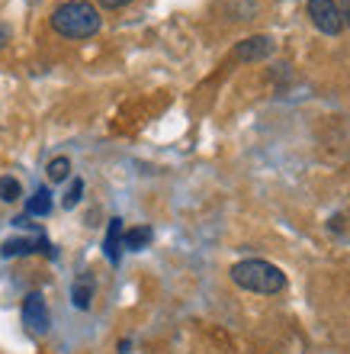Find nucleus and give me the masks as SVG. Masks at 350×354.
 <instances>
[{"instance_id":"2eb2a0df","label":"nucleus","mask_w":350,"mask_h":354,"mask_svg":"<svg viewBox=\"0 0 350 354\" xmlns=\"http://www.w3.org/2000/svg\"><path fill=\"white\" fill-rule=\"evenodd\" d=\"M338 10H341V19H347V23H350V0H341V3H338Z\"/></svg>"},{"instance_id":"9b49d317","label":"nucleus","mask_w":350,"mask_h":354,"mask_svg":"<svg viewBox=\"0 0 350 354\" xmlns=\"http://www.w3.org/2000/svg\"><path fill=\"white\" fill-rule=\"evenodd\" d=\"M46 174H48V180L52 184H61V180H68L71 177V161L61 155V158H52L48 161V168H46Z\"/></svg>"},{"instance_id":"f8f14e48","label":"nucleus","mask_w":350,"mask_h":354,"mask_svg":"<svg viewBox=\"0 0 350 354\" xmlns=\"http://www.w3.org/2000/svg\"><path fill=\"white\" fill-rule=\"evenodd\" d=\"M23 196V187H19L17 177H0V200L3 203H17Z\"/></svg>"},{"instance_id":"423d86ee","label":"nucleus","mask_w":350,"mask_h":354,"mask_svg":"<svg viewBox=\"0 0 350 354\" xmlns=\"http://www.w3.org/2000/svg\"><path fill=\"white\" fill-rule=\"evenodd\" d=\"M36 248H46V254H55L48 248L46 239H7V242L0 245V254L3 258H17V254H32Z\"/></svg>"},{"instance_id":"4468645a","label":"nucleus","mask_w":350,"mask_h":354,"mask_svg":"<svg viewBox=\"0 0 350 354\" xmlns=\"http://www.w3.org/2000/svg\"><path fill=\"white\" fill-rule=\"evenodd\" d=\"M132 0H100V7H106V10H119V7H129Z\"/></svg>"},{"instance_id":"9d476101","label":"nucleus","mask_w":350,"mask_h":354,"mask_svg":"<svg viewBox=\"0 0 350 354\" xmlns=\"http://www.w3.org/2000/svg\"><path fill=\"white\" fill-rule=\"evenodd\" d=\"M48 213H52V194H48V187H39L36 194L29 196L26 216H48Z\"/></svg>"},{"instance_id":"f257e3e1","label":"nucleus","mask_w":350,"mask_h":354,"mask_svg":"<svg viewBox=\"0 0 350 354\" xmlns=\"http://www.w3.org/2000/svg\"><path fill=\"white\" fill-rule=\"evenodd\" d=\"M52 29L65 39H90L100 32V13L87 0H68L52 13Z\"/></svg>"},{"instance_id":"1a4fd4ad","label":"nucleus","mask_w":350,"mask_h":354,"mask_svg":"<svg viewBox=\"0 0 350 354\" xmlns=\"http://www.w3.org/2000/svg\"><path fill=\"white\" fill-rule=\"evenodd\" d=\"M155 239V232L148 229V225H139V229H129V232H122V248H129V252H142L148 248Z\"/></svg>"},{"instance_id":"7ed1b4c3","label":"nucleus","mask_w":350,"mask_h":354,"mask_svg":"<svg viewBox=\"0 0 350 354\" xmlns=\"http://www.w3.org/2000/svg\"><path fill=\"white\" fill-rule=\"evenodd\" d=\"M309 17H312L315 29H322L324 36H338L344 29L341 10L334 0H309Z\"/></svg>"},{"instance_id":"dca6fc26","label":"nucleus","mask_w":350,"mask_h":354,"mask_svg":"<svg viewBox=\"0 0 350 354\" xmlns=\"http://www.w3.org/2000/svg\"><path fill=\"white\" fill-rule=\"evenodd\" d=\"M7 39H10V29H7V26H0V48L7 46Z\"/></svg>"},{"instance_id":"39448f33","label":"nucleus","mask_w":350,"mask_h":354,"mask_svg":"<svg viewBox=\"0 0 350 354\" xmlns=\"http://www.w3.org/2000/svg\"><path fill=\"white\" fill-rule=\"evenodd\" d=\"M273 48L277 46H273L270 36H251L235 48V58H238V62H264V58L273 55Z\"/></svg>"},{"instance_id":"6e6552de","label":"nucleus","mask_w":350,"mask_h":354,"mask_svg":"<svg viewBox=\"0 0 350 354\" xmlns=\"http://www.w3.org/2000/svg\"><path fill=\"white\" fill-rule=\"evenodd\" d=\"M71 299H74V306H77V309H90V299H93V280H90V274H81V277L74 280Z\"/></svg>"},{"instance_id":"20e7f679","label":"nucleus","mask_w":350,"mask_h":354,"mask_svg":"<svg viewBox=\"0 0 350 354\" xmlns=\"http://www.w3.org/2000/svg\"><path fill=\"white\" fill-rule=\"evenodd\" d=\"M23 326L32 332V335H46L48 326H52V316H48V306L42 293H29L23 299Z\"/></svg>"},{"instance_id":"f03ea898","label":"nucleus","mask_w":350,"mask_h":354,"mask_svg":"<svg viewBox=\"0 0 350 354\" xmlns=\"http://www.w3.org/2000/svg\"><path fill=\"white\" fill-rule=\"evenodd\" d=\"M231 280L238 283L241 290H251V293H280L286 287V274L270 261H260V258H248V261H238L231 268Z\"/></svg>"},{"instance_id":"0eeeda50","label":"nucleus","mask_w":350,"mask_h":354,"mask_svg":"<svg viewBox=\"0 0 350 354\" xmlns=\"http://www.w3.org/2000/svg\"><path fill=\"white\" fill-rule=\"evenodd\" d=\"M103 254L110 258L113 264H119V254H122V219H110L106 225V239H103Z\"/></svg>"},{"instance_id":"ddd939ff","label":"nucleus","mask_w":350,"mask_h":354,"mask_svg":"<svg viewBox=\"0 0 350 354\" xmlns=\"http://www.w3.org/2000/svg\"><path fill=\"white\" fill-rule=\"evenodd\" d=\"M81 196H84V180L81 177H74L71 187H68V194H65V200H61V206H65V209H74V206L81 203Z\"/></svg>"}]
</instances>
